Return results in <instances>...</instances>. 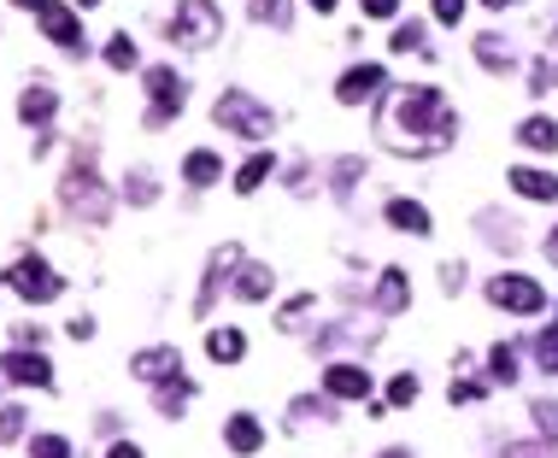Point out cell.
I'll return each instance as SVG.
<instances>
[{
  "instance_id": "obj_7",
  "label": "cell",
  "mask_w": 558,
  "mask_h": 458,
  "mask_svg": "<svg viewBox=\"0 0 558 458\" xmlns=\"http://www.w3.org/2000/svg\"><path fill=\"white\" fill-rule=\"evenodd\" d=\"M489 300H494L499 311H518V318H535V311H547V289H541V282H529V277H518V270L494 277V282H489Z\"/></svg>"
},
{
  "instance_id": "obj_33",
  "label": "cell",
  "mask_w": 558,
  "mask_h": 458,
  "mask_svg": "<svg viewBox=\"0 0 558 458\" xmlns=\"http://www.w3.org/2000/svg\"><path fill=\"white\" fill-rule=\"evenodd\" d=\"M418 394H423V382L411 377V370H406V377H394V382H389V406H411Z\"/></svg>"
},
{
  "instance_id": "obj_38",
  "label": "cell",
  "mask_w": 558,
  "mask_h": 458,
  "mask_svg": "<svg viewBox=\"0 0 558 458\" xmlns=\"http://www.w3.org/2000/svg\"><path fill=\"white\" fill-rule=\"evenodd\" d=\"M359 12H365V18H394L400 0H359Z\"/></svg>"
},
{
  "instance_id": "obj_22",
  "label": "cell",
  "mask_w": 558,
  "mask_h": 458,
  "mask_svg": "<svg viewBox=\"0 0 558 458\" xmlns=\"http://www.w3.org/2000/svg\"><path fill=\"white\" fill-rule=\"evenodd\" d=\"M270 170H277V160H270V153H253V160H248V165L236 170V194H259Z\"/></svg>"
},
{
  "instance_id": "obj_21",
  "label": "cell",
  "mask_w": 558,
  "mask_h": 458,
  "mask_svg": "<svg viewBox=\"0 0 558 458\" xmlns=\"http://www.w3.org/2000/svg\"><path fill=\"white\" fill-rule=\"evenodd\" d=\"M206 353H212L218 365H236L241 353H248V335H241V329H212V335H206Z\"/></svg>"
},
{
  "instance_id": "obj_34",
  "label": "cell",
  "mask_w": 558,
  "mask_h": 458,
  "mask_svg": "<svg viewBox=\"0 0 558 458\" xmlns=\"http://www.w3.org/2000/svg\"><path fill=\"white\" fill-rule=\"evenodd\" d=\"M130 200H136V206H153V200H160V189H153V170H136V177H130Z\"/></svg>"
},
{
  "instance_id": "obj_3",
  "label": "cell",
  "mask_w": 558,
  "mask_h": 458,
  "mask_svg": "<svg viewBox=\"0 0 558 458\" xmlns=\"http://www.w3.org/2000/svg\"><path fill=\"white\" fill-rule=\"evenodd\" d=\"M212 118H218L230 136H248V141H265L270 130H277L270 106H265V100H253L248 89H224V94H218V106H212Z\"/></svg>"
},
{
  "instance_id": "obj_43",
  "label": "cell",
  "mask_w": 558,
  "mask_h": 458,
  "mask_svg": "<svg viewBox=\"0 0 558 458\" xmlns=\"http://www.w3.org/2000/svg\"><path fill=\"white\" fill-rule=\"evenodd\" d=\"M106 458H141V447H130V441H118V447H112Z\"/></svg>"
},
{
  "instance_id": "obj_28",
  "label": "cell",
  "mask_w": 558,
  "mask_h": 458,
  "mask_svg": "<svg viewBox=\"0 0 558 458\" xmlns=\"http://www.w3.org/2000/svg\"><path fill=\"white\" fill-rule=\"evenodd\" d=\"M359 177H365V160L359 153H347V160H335V194L347 200L353 189H359Z\"/></svg>"
},
{
  "instance_id": "obj_18",
  "label": "cell",
  "mask_w": 558,
  "mask_h": 458,
  "mask_svg": "<svg viewBox=\"0 0 558 458\" xmlns=\"http://www.w3.org/2000/svg\"><path fill=\"white\" fill-rule=\"evenodd\" d=\"M224 441H230V453H259L265 447V429H259V418H248V411H236L230 423H224Z\"/></svg>"
},
{
  "instance_id": "obj_15",
  "label": "cell",
  "mask_w": 558,
  "mask_h": 458,
  "mask_svg": "<svg viewBox=\"0 0 558 458\" xmlns=\"http://www.w3.org/2000/svg\"><path fill=\"white\" fill-rule=\"evenodd\" d=\"M324 389H329V399H370V370H359V365H329L324 370Z\"/></svg>"
},
{
  "instance_id": "obj_32",
  "label": "cell",
  "mask_w": 558,
  "mask_h": 458,
  "mask_svg": "<svg viewBox=\"0 0 558 458\" xmlns=\"http://www.w3.org/2000/svg\"><path fill=\"white\" fill-rule=\"evenodd\" d=\"M535 359H541V370H553V377H558V323L535 335Z\"/></svg>"
},
{
  "instance_id": "obj_9",
  "label": "cell",
  "mask_w": 558,
  "mask_h": 458,
  "mask_svg": "<svg viewBox=\"0 0 558 458\" xmlns=\"http://www.w3.org/2000/svg\"><path fill=\"white\" fill-rule=\"evenodd\" d=\"M230 270H241V247H236V241H224V247H218V253H212V259H206V282H200L194 318H206V311H212V300H218V289H224V282H230Z\"/></svg>"
},
{
  "instance_id": "obj_26",
  "label": "cell",
  "mask_w": 558,
  "mask_h": 458,
  "mask_svg": "<svg viewBox=\"0 0 558 458\" xmlns=\"http://www.w3.org/2000/svg\"><path fill=\"white\" fill-rule=\"evenodd\" d=\"M153 399H160V411H165V418H177V411L194 399V382H189V377H177V382H160V394H153Z\"/></svg>"
},
{
  "instance_id": "obj_27",
  "label": "cell",
  "mask_w": 558,
  "mask_h": 458,
  "mask_svg": "<svg viewBox=\"0 0 558 458\" xmlns=\"http://www.w3.org/2000/svg\"><path fill=\"white\" fill-rule=\"evenodd\" d=\"M253 18H259V24H270V30H289L294 7H289V0H253Z\"/></svg>"
},
{
  "instance_id": "obj_5",
  "label": "cell",
  "mask_w": 558,
  "mask_h": 458,
  "mask_svg": "<svg viewBox=\"0 0 558 458\" xmlns=\"http://www.w3.org/2000/svg\"><path fill=\"white\" fill-rule=\"evenodd\" d=\"M148 100H153V106H148V130H165V124L189 106V82H182L170 65H153L148 71Z\"/></svg>"
},
{
  "instance_id": "obj_14",
  "label": "cell",
  "mask_w": 558,
  "mask_h": 458,
  "mask_svg": "<svg viewBox=\"0 0 558 458\" xmlns=\"http://www.w3.org/2000/svg\"><path fill=\"white\" fill-rule=\"evenodd\" d=\"M406 300H411V277L400 265H389L382 282H377V294H370V306H377L382 318H394V311H406Z\"/></svg>"
},
{
  "instance_id": "obj_6",
  "label": "cell",
  "mask_w": 558,
  "mask_h": 458,
  "mask_svg": "<svg viewBox=\"0 0 558 458\" xmlns=\"http://www.w3.org/2000/svg\"><path fill=\"white\" fill-rule=\"evenodd\" d=\"M7 289H12V294H24L30 306H48V300H60V289H65V282L53 277V265H48V259H36V253H24V259L7 270Z\"/></svg>"
},
{
  "instance_id": "obj_44",
  "label": "cell",
  "mask_w": 558,
  "mask_h": 458,
  "mask_svg": "<svg viewBox=\"0 0 558 458\" xmlns=\"http://www.w3.org/2000/svg\"><path fill=\"white\" fill-rule=\"evenodd\" d=\"M12 7H18V12H41L48 0H12Z\"/></svg>"
},
{
  "instance_id": "obj_12",
  "label": "cell",
  "mask_w": 558,
  "mask_h": 458,
  "mask_svg": "<svg viewBox=\"0 0 558 458\" xmlns=\"http://www.w3.org/2000/svg\"><path fill=\"white\" fill-rule=\"evenodd\" d=\"M130 370L141 382H153V389H160V382H177L182 377V353L177 347H141L136 359H130Z\"/></svg>"
},
{
  "instance_id": "obj_29",
  "label": "cell",
  "mask_w": 558,
  "mask_h": 458,
  "mask_svg": "<svg viewBox=\"0 0 558 458\" xmlns=\"http://www.w3.org/2000/svg\"><path fill=\"white\" fill-rule=\"evenodd\" d=\"M136 60H141V53H136L130 36H112V41H106V65H112V71H136Z\"/></svg>"
},
{
  "instance_id": "obj_1",
  "label": "cell",
  "mask_w": 558,
  "mask_h": 458,
  "mask_svg": "<svg viewBox=\"0 0 558 458\" xmlns=\"http://www.w3.org/2000/svg\"><path fill=\"white\" fill-rule=\"evenodd\" d=\"M382 141H389L394 153H411V160H429V153H447L453 136H459V118H453V106L441 100V89H394L382 100Z\"/></svg>"
},
{
  "instance_id": "obj_47",
  "label": "cell",
  "mask_w": 558,
  "mask_h": 458,
  "mask_svg": "<svg viewBox=\"0 0 558 458\" xmlns=\"http://www.w3.org/2000/svg\"><path fill=\"white\" fill-rule=\"evenodd\" d=\"M482 7H494V12H499V7H518V0H482Z\"/></svg>"
},
{
  "instance_id": "obj_37",
  "label": "cell",
  "mask_w": 558,
  "mask_h": 458,
  "mask_svg": "<svg viewBox=\"0 0 558 458\" xmlns=\"http://www.w3.org/2000/svg\"><path fill=\"white\" fill-rule=\"evenodd\" d=\"M447 399H453V406H470V399H482V382H459V377H453Z\"/></svg>"
},
{
  "instance_id": "obj_49",
  "label": "cell",
  "mask_w": 558,
  "mask_h": 458,
  "mask_svg": "<svg viewBox=\"0 0 558 458\" xmlns=\"http://www.w3.org/2000/svg\"><path fill=\"white\" fill-rule=\"evenodd\" d=\"M382 458H411V453H400V447H389V453H382Z\"/></svg>"
},
{
  "instance_id": "obj_4",
  "label": "cell",
  "mask_w": 558,
  "mask_h": 458,
  "mask_svg": "<svg viewBox=\"0 0 558 458\" xmlns=\"http://www.w3.org/2000/svg\"><path fill=\"white\" fill-rule=\"evenodd\" d=\"M224 36V12L218 0H177V18H170V41L182 48H212Z\"/></svg>"
},
{
  "instance_id": "obj_19",
  "label": "cell",
  "mask_w": 558,
  "mask_h": 458,
  "mask_svg": "<svg viewBox=\"0 0 558 458\" xmlns=\"http://www.w3.org/2000/svg\"><path fill=\"white\" fill-rule=\"evenodd\" d=\"M182 177H189L194 189H212V182L224 177V160H218V153H206V148H194L189 160H182Z\"/></svg>"
},
{
  "instance_id": "obj_31",
  "label": "cell",
  "mask_w": 558,
  "mask_h": 458,
  "mask_svg": "<svg viewBox=\"0 0 558 458\" xmlns=\"http://www.w3.org/2000/svg\"><path fill=\"white\" fill-rule=\"evenodd\" d=\"M529 418H535V429L547 441H558V399H535V406H529Z\"/></svg>"
},
{
  "instance_id": "obj_50",
  "label": "cell",
  "mask_w": 558,
  "mask_h": 458,
  "mask_svg": "<svg viewBox=\"0 0 558 458\" xmlns=\"http://www.w3.org/2000/svg\"><path fill=\"white\" fill-rule=\"evenodd\" d=\"M553 82H558V65H553Z\"/></svg>"
},
{
  "instance_id": "obj_25",
  "label": "cell",
  "mask_w": 558,
  "mask_h": 458,
  "mask_svg": "<svg viewBox=\"0 0 558 458\" xmlns=\"http://www.w3.org/2000/svg\"><path fill=\"white\" fill-rule=\"evenodd\" d=\"M489 377L499 382V389H511V382L523 377V370H518V347H506V341H499V347L489 353Z\"/></svg>"
},
{
  "instance_id": "obj_45",
  "label": "cell",
  "mask_w": 558,
  "mask_h": 458,
  "mask_svg": "<svg viewBox=\"0 0 558 458\" xmlns=\"http://www.w3.org/2000/svg\"><path fill=\"white\" fill-rule=\"evenodd\" d=\"M547 259L558 265V229H553V236H547Z\"/></svg>"
},
{
  "instance_id": "obj_40",
  "label": "cell",
  "mask_w": 558,
  "mask_h": 458,
  "mask_svg": "<svg viewBox=\"0 0 558 458\" xmlns=\"http://www.w3.org/2000/svg\"><path fill=\"white\" fill-rule=\"evenodd\" d=\"M441 289L459 294V289H465V265H447V270H441Z\"/></svg>"
},
{
  "instance_id": "obj_20",
  "label": "cell",
  "mask_w": 558,
  "mask_h": 458,
  "mask_svg": "<svg viewBox=\"0 0 558 458\" xmlns=\"http://www.w3.org/2000/svg\"><path fill=\"white\" fill-rule=\"evenodd\" d=\"M518 141H523V148H535V153H558V124L553 118H523Z\"/></svg>"
},
{
  "instance_id": "obj_42",
  "label": "cell",
  "mask_w": 558,
  "mask_h": 458,
  "mask_svg": "<svg viewBox=\"0 0 558 458\" xmlns=\"http://www.w3.org/2000/svg\"><path fill=\"white\" fill-rule=\"evenodd\" d=\"M499 458H553V453H547V447H506Z\"/></svg>"
},
{
  "instance_id": "obj_39",
  "label": "cell",
  "mask_w": 558,
  "mask_h": 458,
  "mask_svg": "<svg viewBox=\"0 0 558 458\" xmlns=\"http://www.w3.org/2000/svg\"><path fill=\"white\" fill-rule=\"evenodd\" d=\"M435 18L441 24H459L465 18V0H435Z\"/></svg>"
},
{
  "instance_id": "obj_41",
  "label": "cell",
  "mask_w": 558,
  "mask_h": 458,
  "mask_svg": "<svg viewBox=\"0 0 558 458\" xmlns=\"http://www.w3.org/2000/svg\"><path fill=\"white\" fill-rule=\"evenodd\" d=\"M65 329H71V341H89L94 335V318H71Z\"/></svg>"
},
{
  "instance_id": "obj_10",
  "label": "cell",
  "mask_w": 558,
  "mask_h": 458,
  "mask_svg": "<svg viewBox=\"0 0 558 458\" xmlns=\"http://www.w3.org/2000/svg\"><path fill=\"white\" fill-rule=\"evenodd\" d=\"M382 89H389V71L382 65H353L347 77L335 82V100L341 106H365V100H377Z\"/></svg>"
},
{
  "instance_id": "obj_24",
  "label": "cell",
  "mask_w": 558,
  "mask_h": 458,
  "mask_svg": "<svg viewBox=\"0 0 558 458\" xmlns=\"http://www.w3.org/2000/svg\"><path fill=\"white\" fill-rule=\"evenodd\" d=\"M270 282H277V277H270V265H241L236 294H241V300H265V294H270Z\"/></svg>"
},
{
  "instance_id": "obj_30",
  "label": "cell",
  "mask_w": 558,
  "mask_h": 458,
  "mask_svg": "<svg viewBox=\"0 0 558 458\" xmlns=\"http://www.w3.org/2000/svg\"><path fill=\"white\" fill-rule=\"evenodd\" d=\"M389 48H394V53H429V41H423V24H400Z\"/></svg>"
},
{
  "instance_id": "obj_35",
  "label": "cell",
  "mask_w": 558,
  "mask_h": 458,
  "mask_svg": "<svg viewBox=\"0 0 558 458\" xmlns=\"http://www.w3.org/2000/svg\"><path fill=\"white\" fill-rule=\"evenodd\" d=\"M24 435V411L18 406H0V447H7V441H18Z\"/></svg>"
},
{
  "instance_id": "obj_36",
  "label": "cell",
  "mask_w": 558,
  "mask_h": 458,
  "mask_svg": "<svg viewBox=\"0 0 558 458\" xmlns=\"http://www.w3.org/2000/svg\"><path fill=\"white\" fill-rule=\"evenodd\" d=\"M36 458H71V447H65V441L60 435H36V447H30Z\"/></svg>"
},
{
  "instance_id": "obj_17",
  "label": "cell",
  "mask_w": 558,
  "mask_h": 458,
  "mask_svg": "<svg viewBox=\"0 0 558 458\" xmlns=\"http://www.w3.org/2000/svg\"><path fill=\"white\" fill-rule=\"evenodd\" d=\"M511 189H518L523 200H558V177H553V170H535V165H518V170H511Z\"/></svg>"
},
{
  "instance_id": "obj_46",
  "label": "cell",
  "mask_w": 558,
  "mask_h": 458,
  "mask_svg": "<svg viewBox=\"0 0 558 458\" xmlns=\"http://www.w3.org/2000/svg\"><path fill=\"white\" fill-rule=\"evenodd\" d=\"M306 7H312V12H335V0H306Z\"/></svg>"
},
{
  "instance_id": "obj_11",
  "label": "cell",
  "mask_w": 558,
  "mask_h": 458,
  "mask_svg": "<svg viewBox=\"0 0 558 458\" xmlns=\"http://www.w3.org/2000/svg\"><path fill=\"white\" fill-rule=\"evenodd\" d=\"M36 24H41V36H48V41H60V48H71V53L83 48V18L65 7V0H48V7L36 12Z\"/></svg>"
},
{
  "instance_id": "obj_23",
  "label": "cell",
  "mask_w": 558,
  "mask_h": 458,
  "mask_svg": "<svg viewBox=\"0 0 558 458\" xmlns=\"http://www.w3.org/2000/svg\"><path fill=\"white\" fill-rule=\"evenodd\" d=\"M477 65H482V71H511L518 60H511V48L489 30V36H477Z\"/></svg>"
},
{
  "instance_id": "obj_16",
  "label": "cell",
  "mask_w": 558,
  "mask_h": 458,
  "mask_svg": "<svg viewBox=\"0 0 558 458\" xmlns=\"http://www.w3.org/2000/svg\"><path fill=\"white\" fill-rule=\"evenodd\" d=\"M382 218H389L400 236H429V206H423V200H389Z\"/></svg>"
},
{
  "instance_id": "obj_13",
  "label": "cell",
  "mask_w": 558,
  "mask_h": 458,
  "mask_svg": "<svg viewBox=\"0 0 558 458\" xmlns=\"http://www.w3.org/2000/svg\"><path fill=\"white\" fill-rule=\"evenodd\" d=\"M53 112H60V89H53L48 77H36L30 89L18 94V118L30 124V130H48V118H53Z\"/></svg>"
},
{
  "instance_id": "obj_8",
  "label": "cell",
  "mask_w": 558,
  "mask_h": 458,
  "mask_svg": "<svg viewBox=\"0 0 558 458\" xmlns=\"http://www.w3.org/2000/svg\"><path fill=\"white\" fill-rule=\"evenodd\" d=\"M0 377L18 382V389H53V365L30 347H12L7 359H0Z\"/></svg>"
},
{
  "instance_id": "obj_48",
  "label": "cell",
  "mask_w": 558,
  "mask_h": 458,
  "mask_svg": "<svg viewBox=\"0 0 558 458\" xmlns=\"http://www.w3.org/2000/svg\"><path fill=\"white\" fill-rule=\"evenodd\" d=\"M100 7V0H77V12H94Z\"/></svg>"
},
{
  "instance_id": "obj_2",
  "label": "cell",
  "mask_w": 558,
  "mask_h": 458,
  "mask_svg": "<svg viewBox=\"0 0 558 458\" xmlns=\"http://www.w3.org/2000/svg\"><path fill=\"white\" fill-rule=\"evenodd\" d=\"M60 200H65L71 212H77L83 224H106V218H112V194L100 189V177H94V153H89V148H77V160H71L65 182H60Z\"/></svg>"
}]
</instances>
